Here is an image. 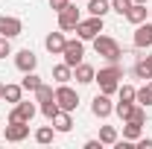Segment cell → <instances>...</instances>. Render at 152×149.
I'll use <instances>...</instances> for the list:
<instances>
[{"instance_id": "8992f818", "label": "cell", "mask_w": 152, "mask_h": 149, "mask_svg": "<svg viewBox=\"0 0 152 149\" xmlns=\"http://www.w3.org/2000/svg\"><path fill=\"white\" fill-rule=\"evenodd\" d=\"M79 9H76L73 3H67L61 12H58V29L61 32H70V29H76V23H79Z\"/></svg>"}, {"instance_id": "484cf974", "label": "cell", "mask_w": 152, "mask_h": 149, "mask_svg": "<svg viewBox=\"0 0 152 149\" xmlns=\"http://www.w3.org/2000/svg\"><path fill=\"white\" fill-rule=\"evenodd\" d=\"M35 99H38V102H50V99H56V91H53L50 85H44V82H41V85H38V91H35Z\"/></svg>"}, {"instance_id": "d4e9b609", "label": "cell", "mask_w": 152, "mask_h": 149, "mask_svg": "<svg viewBox=\"0 0 152 149\" xmlns=\"http://www.w3.org/2000/svg\"><path fill=\"white\" fill-rule=\"evenodd\" d=\"M53 134H56L53 126H41V129L35 131V140L41 143V146H47V143H53Z\"/></svg>"}, {"instance_id": "836d02e7", "label": "cell", "mask_w": 152, "mask_h": 149, "mask_svg": "<svg viewBox=\"0 0 152 149\" xmlns=\"http://www.w3.org/2000/svg\"><path fill=\"white\" fill-rule=\"evenodd\" d=\"M102 146V140H88V143H85V149H99Z\"/></svg>"}, {"instance_id": "4316f807", "label": "cell", "mask_w": 152, "mask_h": 149, "mask_svg": "<svg viewBox=\"0 0 152 149\" xmlns=\"http://www.w3.org/2000/svg\"><path fill=\"white\" fill-rule=\"evenodd\" d=\"M114 111H117V117H120V120H129V117H132V111H134V105H132V102H123V99H120V102L114 105Z\"/></svg>"}, {"instance_id": "5b68a950", "label": "cell", "mask_w": 152, "mask_h": 149, "mask_svg": "<svg viewBox=\"0 0 152 149\" xmlns=\"http://www.w3.org/2000/svg\"><path fill=\"white\" fill-rule=\"evenodd\" d=\"M61 56H64V64L76 67V64L82 61V56H85V44H82V38L67 41V44H64V50H61Z\"/></svg>"}, {"instance_id": "9c48e42d", "label": "cell", "mask_w": 152, "mask_h": 149, "mask_svg": "<svg viewBox=\"0 0 152 149\" xmlns=\"http://www.w3.org/2000/svg\"><path fill=\"white\" fill-rule=\"evenodd\" d=\"M91 111H94V117H99V120H105L108 114L114 111V105H111V99H108V93H96L94 96V102H91Z\"/></svg>"}, {"instance_id": "4dcf8cb0", "label": "cell", "mask_w": 152, "mask_h": 149, "mask_svg": "<svg viewBox=\"0 0 152 149\" xmlns=\"http://www.w3.org/2000/svg\"><path fill=\"white\" fill-rule=\"evenodd\" d=\"M12 38H6V35H0V58H6V56H12V44H9Z\"/></svg>"}, {"instance_id": "d6a6232c", "label": "cell", "mask_w": 152, "mask_h": 149, "mask_svg": "<svg viewBox=\"0 0 152 149\" xmlns=\"http://www.w3.org/2000/svg\"><path fill=\"white\" fill-rule=\"evenodd\" d=\"M137 149H152V137H137Z\"/></svg>"}, {"instance_id": "f546056e", "label": "cell", "mask_w": 152, "mask_h": 149, "mask_svg": "<svg viewBox=\"0 0 152 149\" xmlns=\"http://www.w3.org/2000/svg\"><path fill=\"white\" fill-rule=\"evenodd\" d=\"M132 3L134 0H111V9L117 12V15H126V12L132 9Z\"/></svg>"}, {"instance_id": "603a6c76", "label": "cell", "mask_w": 152, "mask_h": 149, "mask_svg": "<svg viewBox=\"0 0 152 149\" xmlns=\"http://www.w3.org/2000/svg\"><path fill=\"white\" fill-rule=\"evenodd\" d=\"M20 93H23L20 85H3V99L6 102H20Z\"/></svg>"}, {"instance_id": "7a4b0ae2", "label": "cell", "mask_w": 152, "mask_h": 149, "mask_svg": "<svg viewBox=\"0 0 152 149\" xmlns=\"http://www.w3.org/2000/svg\"><path fill=\"white\" fill-rule=\"evenodd\" d=\"M94 50H96V56H102V58H108V61H120V56H123V50H120V44L114 41V38L108 35H96L94 38Z\"/></svg>"}, {"instance_id": "6da1fadb", "label": "cell", "mask_w": 152, "mask_h": 149, "mask_svg": "<svg viewBox=\"0 0 152 149\" xmlns=\"http://www.w3.org/2000/svg\"><path fill=\"white\" fill-rule=\"evenodd\" d=\"M120 79H123V67L114 61L111 67H102V70L96 73V79H94V82H99V91L111 96V93L120 88Z\"/></svg>"}, {"instance_id": "f1b7e54d", "label": "cell", "mask_w": 152, "mask_h": 149, "mask_svg": "<svg viewBox=\"0 0 152 149\" xmlns=\"http://www.w3.org/2000/svg\"><path fill=\"white\" fill-rule=\"evenodd\" d=\"M117 91H120V99L123 102H134V96H137V88H132V85H120Z\"/></svg>"}, {"instance_id": "cb8c5ba5", "label": "cell", "mask_w": 152, "mask_h": 149, "mask_svg": "<svg viewBox=\"0 0 152 149\" xmlns=\"http://www.w3.org/2000/svg\"><path fill=\"white\" fill-rule=\"evenodd\" d=\"M99 140H102L105 146H114V143H117V129H114V126H102V129H99Z\"/></svg>"}, {"instance_id": "d6986e66", "label": "cell", "mask_w": 152, "mask_h": 149, "mask_svg": "<svg viewBox=\"0 0 152 149\" xmlns=\"http://www.w3.org/2000/svg\"><path fill=\"white\" fill-rule=\"evenodd\" d=\"M53 123H56V131H70V129H73V117H70V111H58L56 117H53Z\"/></svg>"}, {"instance_id": "ba28073f", "label": "cell", "mask_w": 152, "mask_h": 149, "mask_svg": "<svg viewBox=\"0 0 152 149\" xmlns=\"http://www.w3.org/2000/svg\"><path fill=\"white\" fill-rule=\"evenodd\" d=\"M35 117V105L32 102H15V108H12V114H9V120H15V123H29Z\"/></svg>"}, {"instance_id": "44dd1931", "label": "cell", "mask_w": 152, "mask_h": 149, "mask_svg": "<svg viewBox=\"0 0 152 149\" xmlns=\"http://www.w3.org/2000/svg\"><path fill=\"white\" fill-rule=\"evenodd\" d=\"M134 102H140L143 108H146V105H152V79H146V85H143V88H137Z\"/></svg>"}, {"instance_id": "d590c367", "label": "cell", "mask_w": 152, "mask_h": 149, "mask_svg": "<svg viewBox=\"0 0 152 149\" xmlns=\"http://www.w3.org/2000/svg\"><path fill=\"white\" fill-rule=\"evenodd\" d=\"M134 3H146V0H134Z\"/></svg>"}, {"instance_id": "e575fe53", "label": "cell", "mask_w": 152, "mask_h": 149, "mask_svg": "<svg viewBox=\"0 0 152 149\" xmlns=\"http://www.w3.org/2000/svg\"><path fill=\"white\" fill-rule=\"evenodd\" d=\"M0 99H3V85H0Z\"/></svg>"}, {"instance_id": "9a60e30c", "label": "cell", "mask_w": 152, "mask_h": 149, "mask_svg": "<svg viewBox=\"0 0 152 149\" xmlns=\"http://www.w3.org/2000/svg\"><path fill=\"white\" fill-rule=\"evenodd\" d=\"M140 131H143V123H134V120H126V126H123V137H126L129 143H137Z\"/></svg>"}, {"instance_id": "4fadbf2b", "label": "cell", "mask_w": 152, "mask_h": 149, "mask_svg": "<svg viewBox=\"0 0 152 149\" xmlns=\"http://www.w3.org/2000/svg\"><path fill=\"white\" fill-rule=\"evenodd\" d=\"M134 47H152V23H137L134 29Z\"/></svg>"}, {"instance_id": "7c38bea8", "label": "cell", "mask_w": 152, "mask_h": 149, "mask_svg": "<svg viewBox=\"0 0 152 149\" xmlns=\"http://www.w3.org/2000/svg\"><path fill=\"white\" fill-rule=\"evenodd\" d=\"M73 79L79 82V85H91V82L96 79V70L91 67V64H85V61H79V64L73 67Z\"/></svg>"}, {"instance_id": "83f0119b", "label": "cell", "mask_w": 152, "mask_h": 149, "mask_svg": "<svg viewBox=\"0 0 152 149\" xmlns=\"http://www.w3.org/2000/svg\"><path fill=\"white\" fill-rule=\"evenodd\" d=\"M58 111H61V108H58V102H56V99H50V102H41V114H44L47 120H53Z\"/></svg>"}, {"instance_id": "3957f363", "label": "cell", "mask_w": 152, "mask_h": 149, "mask_svg": "<svg viewBox=\"0 0 152 149\" xmlns=\"http://www.w3.org/2000/svg\"><path fill=\"white\" fill-rule=\"evenodd\" d=\"M99 32H102V18H96V15H91L88 20H79L76 23V35L82 41H94Z\"/></svg>"}, {"instance_id": "8fae6325", "label": "cell", "mask_w": 152, "mask_h": 149, "mask_svg": "<svg viewBox=\"0 0 152 149\" xmlns=\"http://www.w3.org/2000/svg\"><path fill=\"white\" fill-rule=\"evenodd\" d=\"M35 64H38V56L26 47V50H20L18 56H15V67H18L20 73H29V70H35Z\"/></svg>"}, {"instance_id": "5bb4252c", "label": "cell", "mask_w": 152, "mask_h": 149, "mask_svg": "<svg viewBox=\"0 0 152 149\" xmlns=\"http://www.w3.org/2000/svg\"><path fill=\"white\" fill-rule=\"evenodd\" d=\"M64 44H67V38L61 35V32H50V35H47V41H44V47H47V50H50L53 56L64 50Z\"/></svg>"}, {"instance_id": "e0dca14e", "label": "cell", "mask_w": 152, "mask_h": 149, "mask_svg": "<svg viewBox=\"0 0 152 149\" xmlns=\"http://www.w3.org/2000/svg\"><path fill=\"white\" fill-rule=\"evenodd\" d=\"M88 12L96 15V18H105V15L111 12V3H108V0H88Z\"/></svg>"}, {"instance_id": "1f68e13d", "label": "cell", "mask_w": 152, "mask_h": 149, "mask_svg": "<svg viewBox=\"0 0 152 149\" xmlns=\"http://www.w3.org/2000/svg\"><path fill=\"white\" fill-rule=\"evenodd\" d=\"M67 3H70V0H50V9H53V12H61Z\"/></svg>"}, {"instance_id": "7402d4cb", "label": "cell", "mask_w": 152, "mask_h": 149, "mask_svg": "<svg viewBox=\"0 0 152 149\" xmlns=\"http://www.w3.org/2000/svg\"><path fill=\"white\" fill-rule=\"evenodd\" d=\"M38 85H41V76H35L32 70H29V73H23V79H20V88H23V91H32V93H35Z\"/></svg>"}, {"instance_id": "277c9868", "label": "cell", "mask_w": 152, "mask_h": 149, "mask_svg": "<svg viewBox=\"0 0 152 149\" xmlns=\"http://www.w3.org/2000/svg\"><path fill=\"white\" fill-rule=\"evenodd\" d=\"M56 102L61 111H73L76 105H79V93L73 91V88H67V82H61L56 88Z\"/></svg>"}, {"instance_id": "ac0fdd59", "label": "cell", "mask_w": 152, "mask_h": 149, "mask_svg": "<svg viewBox=\"0 0 152 149\" xmlns=\"http://www.w3.org/2000/svg\"><path fill=\"white\" fill-rule=\"evenodd\" d=\"M53 79H56L58 85H61V82H70V79H73V67H70V64H64V61L56 64V67H53Z\"/></svg>"}, {"instance_id": "ffe728a7", "label": "cell", "mask_w": 152, "mask_h": 149, "mask_svg": "<svg viewBox=\"0 0 152 149\" xmlns=\"http://www.w3.org/2000/svg\"><path fill=\"white\" fill-rule=\"evenodd\" d=\"M134 76H137V79H152V56L140 58V61L134 64Z\"/></svg>"}, {"instance_id": "30bf717a", "label": "cell", "mask_w": 152, "mask_h": 149, "mask_svg": "<svg viewBox=\"0 0 152 149\" xmlns=\"http://www.w3.org/2000/svg\"><path fill=\"white\" fill-rule=\"evenodd\" d=\"M23 32V23H20V18H12V15H0V35L6 38H15Z\"/></svg>"}, {"instance_id": "2e32d148", "label": "cell", "mask_w": 152, "mask_h": 149, "mask_svg": "<svg viewBox=\"0 0 152 149\" xmlns=\"http://www.w3.org/2000/svg\"><path fill=\"white\" fill-rule=\"evenodd\" d=\"M126 18L132 20L134 26H137V23H143V20H146V3H132V9L126 12Z\"/></svg>"}, {"instance_id": "52a82bcc", "label": "cell", "mask_w": 152, "mask_h": 149, "mask_svg": "<svg viewBox=\"0 0 152 149\" xmlns=\"http://www.w3.org/2000/svg\"><path fill=\"white\" fill-rule=\"evenodd\" d=\"M3 134H6L9 143H20V140H26V134H29V123H15V120H9V126L3 129Z\"/></svg>"}]
</instances>
